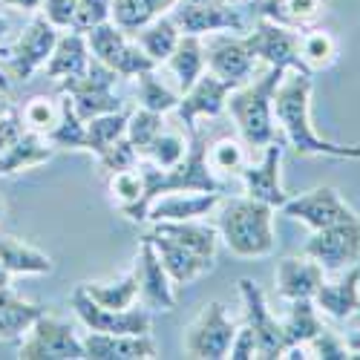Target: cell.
I'll use <instances>...</instances> for the list:
<instances>
[{"mask_svg":"<svg viewBox=\"0 0 360 360\" xmlns=\"http://www.w3.org/2000/svg\"><path fill=\"white\" fill-rule=\"evenodd\" d=\"M309 101H311V75L288 70L274 93V122H280L288 144L300 156H332V159L360 162V144H335L314 133L309 118Z\"/></svg>","mask_w":360,"mask_h":360,"instance_id":"obj_1","label":"cell"},{"mask_svg":"<svg viewBox=\"0 0 360 360\" xmlns=\"http://www.w3.org/2000/svg\"><path fill=\"white\" fill-rule=\"evenodd\" d=\"M139 170L144 176V193L133 207H124V217L141 222L147 219V207L153 199L165 193H182V191H207V193H222L225 185L214 176L211 165H207V139L205 133L193 130L188 139V153L182 162L173 167H156L150 162H139Z\"/></svg>","mask_w":360,"mask_h":360,"instance_id":"obj_2","label":"cell"},{"mask_svg":"<svg viewBox=\"0 0 360 360\" xmlns=\"http://www.w3.org/2000/svg\"><path fill=\"white\" fill-rule=\"evenodd\" d=\"M288 70L283 67H268L262 78H257L254 84H239L236 89H231L225 110L231 112V118L236 122V130L243 136L245 147L254 150H265L271 141H277V127H274V93L283 84Z\"/></svg>","mask_w":360,"mask_h":360,"instance_id":"obj_3","label":"cell"},{"mask_svg":"<svg viewBox=\"0 0 360 360\" xmlns=\"http://www.w3.org/2000/svg\"><path fill=\"white\" fill-rule=\"evenodd\" d=\"M217 231L225 239L228 251L243 257V259L268 257L277 248L274 207L265 205V202H257L251 196L225 202L219 217H217Z\"/></svg>","mask_w":360,"mask_h":360,"instance_id":"obj_4","label":"cell"},{"mask_svg":"<svg viewBox=\"0 0 360 360\" xmlns=\"http://www.w3.org/2000/svg\"><path fill=\"white\" fill-rule=\"evenodd\" d=\"M86 46H89V55H93L96 61L107 64L122 78H136V75H141L147 70L159 67L153 58L136 44V38L127 35L124 29H118L112 20L89 29L86 32Z\"/></svg>","mask_w":360,"mask_h":360,"instance_id":"obj_5","label":"cell"},{"mask_svg":"<svg viewBox=\"0 0 360 360\" xmlns=\"http://www.w3.org/2000/svg\"><path fill=\"white\" fill-rule=\"evenodd\" d=\"M118 78L122 75H118L115 70H110L107 64H101V61L93 58L84 75L61 78L58 84H61V93L72 98L75 112L84 118V122H89V118H96V115L124 110V101L112 93V86H115Z\"/></svg>","mask_w":360,"mask_h":360,"instance_id":"obj_6","label":"cell"},{"mask_svg":"<svg viewBox=\"0 0 360 360\" xmlns=\"http://www.w3.org/2000/svg\"><path fill=\"white\" fill-rule=\"evenodd\" d=\"M58 41V29L44 18H32L29 20V26L20 32V38L0 49V67L6 70L9 81H29L32 78L52 55V46Z\"/></svg>","mask_w":360,"mask_h":360,"instance_id":"obj_7","label":"cell"},{"mask_svg":"<svg viewBox=\"0 0 360 360\" xmlns=\"http://www.w3.org/2000/svg\"><path fill=\"white\" fill-rule=\"evenodd\" d=\"M20 360H81L84 340L75 335V328L46 311L26 328L23 343L18 349Z\"/></svg>","mask_w":360,"mask_h":360,"instance_id":"obj_8","label":"cell"},{"mask_svg":"<svg viewBox=\"0 0 360 360\" xmlns=\"http://www.w3.org/2000/svg\"><path fill=\"white\" fill-rule=\"evenodd\" d=\"M173 23L182 35H214V32H245V18L228 0H176L170 9Z\"/></svg>","mask_w":360,"mask_h":360,"instance_id":"obj_9","label":"cell"},{"mask_svg":"<svg viewBox=\"0 0 360 360\" xmlns=\"http://www.w3.org/2000/svg\"><path fill=\"white\" fill-rule=\"evenodd\" d=\"M236 335V326L222 303H207L185 332V354L193 360H225Z\"/></svg>","mask_w":360,"mask_h":360,"instance_id":"obj_10","label":"cell"},{"mask_svg":"<svg viewBox=\"0 0 360 360\" xmlns=\"http://www.w3.org/2000/svg\"><path fill=\"white\" fill-rule=\"evenodd\" d=\"M306 257L320 262V268L328 274H343L346 268L357 265L360 262V217L314 231V236L306 243Z\"/></svg>","mask_w":360,"mask_h":360,"instance_id":"obj_11","label":"cell"},{"mask_svg":"<svg viewBox=\"0 0 360 360\" xmlns=\"http://www.w3.org/2000/svg\"><path fill=\"white\" fill-rule=\"evenodd\" d=\"M248 49L254 52V58L265 61L268 67H283V70H294V72H309L303 58H300V32L291 26H283L277 20L259 18L257 26L248 35H243ZM311 75V72H309Z\"/></svg>","mask_w":360,"mask_h":360,"instance_id":"obj_12","label":"cell"},{"mask_svg":"<svg viewBox=\"0 0 360 360\" xmlns=\"http://www.w3.org/2000/svg\"><path fill=\"white\" fill-rule=\"evenodd\" d=\"M70 306L78 314V320L86 326V332H101V335H150V314L147 309H104L93 297L78 285L70 297Z\"/></svg>","mask_w":360,"mask_h":360,"instance_id":"obj_13","label":"cell"},{"mask_svg":"<svg viewBox=\"0 0 360 360\" xmlns=\"http://www.w3.org/2000/svg\"><path fill=\"white\" fill-rule=\"evenodd\" d=\"M236 285H239V297H243V306H245V326H251V332L257 338V357H265V360L283 357L285 352L283 323L268 309L262 288L251 277H243Z\"/></svg>","mask_w":360,"mask_h":360,"instance_id":"obj_14","label":"cell"},{"mask_svg":"<svg viewBox=\"0 0 360 360\" xmlns=\"http://www.w3.org/2000/svg\"><path fill=\"white\" fill-rule=\"evenodd\" d=\"M280 211L285 217H291V219H300L303 225H309L311 231L332 228L338 222L357 219V214L340 199V193L335 188H314L309 193L288 196V202L280 207Z\"/></svg>","mask_w":360,"mask_h":360,"instance_id":"obj_15","label":"cell"},{"mask_svg":"<svg viewBox=\"0 0 360 360\" xmlns=\"http://www.w3.org/2000/svg\"><path fill=\"white\" fill-rule=\"evenodd\" d=\"M133 274L139 280V297L147 309H153V311H173L176 309V291H173L176 285L167 277L153 243H150V236H141L139 254L133 262Z\"/></svg>","mask_w":360,"mask_h":360,"instance_id":"obj_16","label":"cell"},{"mask_svg":"<svg viewBox=\"0 0 360 360\" xmlns=\"http://www.w3.org/2000/svg\"><path fill=\"white\" fill-rule=\"evenodd\" d=\"M231 89H236L231 81H222L217 78L214 72H202L196 78V84L191 89H185L182 98H179L176 104V115H179V122L185 124L188 133L196 130V118L207 115V118H214L219 112H225V104H228V96H231Z\"/></svg>","mask_w":360,"mask_h":360,"instance_id":"obj_17","label":"cell"},{"mask_svg":"<svg viewBox=\"0 0 360 360\" xmlns=\"http://www.w3.org/2000/svg\"><path fill=\"white\" fill-rule=\"evenodd\" d=\"M205 64L217 78L231 81L233 86H239V84H245L254 75L257 58L248 49L245 38H236L233 32L231 35H217L214 32L211 44L205 46Z\"/></svg>","mask_w":360,"mask_h":360,"instance_id":"obj_18","label":"cell"},{"mask_svg":"<svg viewBox=\"0 0 360 360\" xmlns=\"http://www.w3.org/2000/svg\"><path fill=\"white\" fill-rule=\"evenodd\" d=\"M280 162H283V147L277 141H271L257 165H245L239 170V179H243V185H245V196L271 205L274 211H280L288 202V193L280 182Z\"/></svg>","mask_w":360,"mask_h":360,"instance_id":"obj_19","label":"cell"},{"mask_svg":"<svg viewBox=\"0 0 360 360\" xmlns=\"http://www.w3.org/2000/svg\"><path fill=\"white\" fill-rule=\"evenodd\" d=\"M84 340V357L86 360H150L159 349L150 335H101L89 332Z\"/></svg>","mask_w":360,"mask_h":360,"instance_id":"obj_20","label":"cell"},{"mask_svg":"<svg viewBox=\"0 0 360 360\" xmlns=\"http://www.w3.org/2000/svg\"><path fill=\"white\" fill-rule=\"evenodd\" d=\"M222 193H207V191H182V193H165L153 199L147 207L150 222H185V219H202L219 207Z\"/></svg>","mask_w":360,"mask_h":360,"instance_id":"obj_21","label":"cell"},{"mask_svg":"<svg viewBox=\"0 0 360 360\" xmlns=\"http://www.w3.org/2000/svg\"><path fill=\"white\" fill-rule=\"evenodd\" d=\"M147 236H150V243H153V248H156V254L165 265L167 277L173 280V285H188L196 277H202L205 271H211V265H214L211 257L193 254L185 245H179L176 239H170L165 233H156V231H150Z\"/></svg>","mask_w":360,"mask_h":360,"instance_id":"obj_22","label":"cell"},{"mask_svg":"<svg viewBox=\"0 0 360 360\" xmlns=\"http://www.w3.org/2000/svg\"><path fill=\"white\" fill-rule=\"evenodd\" d=\"M314 306L335 320H349L352 314H357V309H360V262L346 268L338 283L323 280L314 294Z\"/></svg>","mask_w":360,"mask_h":360,"instance_id":"obj_23","label":"cell"},{"mask_svg":"<svg viewBox=\"0 0 360 360\" xmlns=\"http://www.w3.org/2000/svg\"><path fill=\"white\" fill-rule=\"evenodd\" d=\"M320 283H323V268L311 257H285L277 262V291L288 303L300 297L314 300Z\"/></svg>","mask_w":360,"mask_h":360,"instance_id":"obj_24","label":"cell"},{"mask_svg":"<svg viewBox=\"0 0 360 360\" xmlns=\"http://www.w3.org/2000/svg\"><path fill=\"white\" fill-rule=\"evenodd\" d=\"M89 61H93V55H89V46H86V35H81V32L72 29V32H67V35H58L49 61L44 64L46 67V78L61 81V78L84 75Z\"/></svg>","mask_w":360,"mask_h":360,"instance_id":"obj_25","label":"cell"},{"mask_svg":"<svg viewBox=\"0 0 360 360\" xmlns=\"http://www.w3.org/2000/svg\"><path fill=\"white\" fill-rule=\"evenodd\" d=\"M55 153V147L49 144V139L44 133L35 130H23V136L0 156V176H9V173H20L29 167H38L46 165Z\"/></svg>","mask_w":360,"mask_h":360,"instance_id":"obj_26","label":"cell"},{"mask_svg":"<svg viewBox=\"0 0 360 360\" xmlns=\"http://www.w3.org/2000/svg\"><path fill=\"white\" fill-rule=\"evenodd\" d=\"M46 309L38 303H29L20 294H15L9 285L0 288V343L4 340H18L26 335V328L32 326Z\"/></svg>","mask_w":360,"mask_h":360,"instance_id":"obj_27","label":"cell"},{"mask_svg":"<svg viewBox=\"0 0 360 360\" xmlns=\"http://www.w3.org/2000/svg\"><path fill=\"white\" fill-rule=\"evenodd\" d=\"M0 268L9 274H49L52 271V259L32 248V245H26L20 243V239L15 236H0Z\"/></svg>","mask_w":360,"mask_h":360,"instance_id":"obj_28","label":"cell"},{"mask_svg":"<svg viewBox=\"0 0 360 360\" xmlns=\"http://www.w3.org/2000/svg\"><path fill=\"white\" fill-rule=\"evenodd\" d=\"M323 320H320V309L314 306L311 297H300L291 300L288 317L283 320V338H285V349L291 346H306L314 335L323 332Z\"/></svg>","mask_w":360,"mask_h":360,"instance_id":"obj_29","label":"cell"},{"mask_svg":"<svg viewBox=\"0 0 360 360\" xmlns=\"http://www.w3.org/2000/svg\"><path fill=\"white\" fill-rule=\"evenodd\" d=\"M167 67L176 75L179 93H185L196 84V78L205 72V46L196 35H182L176 44V49L167 58Z\"/></svg>","mask_w":360,"mask_h":360,"instance_id":"obj_30","label":"cell"},{"mask_svg":"<svg viewBox=\"0 0 360 360\" xmlns=\"http://www.w3.org/2000/svg\"><path fill=\"white\" fill-rule=\"evenodd\" d=\"M153 231L176 239L179 245H185L193 254L211 257V259L217 254V228L202 225L196 219H185V222H153Z\"/></svg>","mask_w":360,"mask_h":360,"instance_id":"obj_31","label":"cell"},{"mask_svg":"<svg viewBox=\"0 0 360 360\" xmlns=\"http://www.w3.org/2000/svg\"><path fill=\"white\" fill-rule=\"evenodd\" d=\"M254 9L257 18H268L283 26L300 29L320 15L323 0H254Z\"/></svg>","mask_w":360,"mask_h":360,"instance_id":"obj_32","label":"cell"},{"mask_svg":"<svg viewBox=\"0 0 360 360\" xmlns=\"http://www.w3.org/2000/svg\"><path fill=\"white\" fill-rule=\"evenodd\" d=\"M176 0H112V12L110 20L124 29L127 35L139 32L141 26H147L150 20H156L159 15L170 12Z\"/></svg>","mask_w":360,"mask_h":360,"instance_id":"obj_33","label":"cell"},{"mask_svg":"<svg viewBox=\"0 0 360 360\" xmlns=\"http://www.w3.org/2000/svg\"><path fill=\"white\" fill-rule=\"evenodd\" d=\"M133 38H136V44H139L150 58H153L156 64H162V61H167L170 52L176 49V44H179V38H182V32H179V26L173 23L170 15H159L156 20H150L147 26H141L139 32H133Z\"/></svg>","mask_w":360,"mask_h":360,"instance_id":"obj_34","label":"cell"},{"mask_svg":"<svg viewBox=\"0 0 360 360\" xmlns=\"http://www.w3.org/2000/svg\"><path fill=\"white\" fill-rule=\"evenodd\" d=\"M49 144L55 150H86V122L75 112L72 98L61 93V115L55 127L46 133Z\"/></svg>","mask_w":360,"mask_h":360,"instance_id":"obj_35","label":"cell"},{"mask_svg":"<svg viewBox=\"0 0 360 360\" xmlns=\"http://www.w3.org/2000/svg\"><path fill=\"white\" fill-rule=\"evenodd\" d=\"M84 291L93 297L98 306L122 311V309L136 306V300H139V280H136L133 271H127L124 277L110 280V283H84Z\"/></svg>","mask_w":360,"mask_h":360,"instance_id":"obj_36","label":"cell"},{"mask_svg":"<svg viewBox=\"0 0 360 360\" xmlns=\"http://www.w3.org/2000/svg\"><path fill=\"white\" fill-rule=\"evenodd\" d=\"M127 118L130 112L118 110V112H104V115H96L86 122V150L89 153L101 156L110 144H115L127 133Z\"/></svg>","mask_w":360,"mask_h":360,"instance_id":"obj_37","label":"cell"},{"mask_svg":"<svg viewBox=\"0 0 360 360\" xmlns=\"http://www.w3.org/2000/svg\"><path fill=\"white\" fill-rule=\"evenodd\" d=\"M300 58H303L306 70L314 75L338 61V41L326 32V29H311V32H300Z\"/></svg>","mask_w":360,"mask_h":360,"instance_id":"obj_38","label":"cell"},{"mask_svg":"<svg viewBox=\"0 0 360 360\" xmlns=\"http://www.w3.org/2000/svg\"><path fill=\"white\" fill-rule=\"evenodd\" d=\"M139 84H136V96H139V107L144 110H153V112H170L176 110L179 98H182V93H176V89L165 86L162 78L156 75V70H147L141 75H136Z\"/></svg>","mask_w":360,"mask_h":360,"instance_id":"obj_39","label":"cell"},{"mask_svg":"<svg viewBox=\"0 0 360 360\" xmlns=\"http://www.w3.org/2000/svg\"><path fill=\"white\" fill-rule=\"evenodd\" d=\"M188 153V141L182 133L176 130H162L153 136V141H150L144 150H141V159L156 165V167H173L176 162H182Z\"/></svg>","mask_w":360,"mask_h":360,"instance_id":"obj_40","label":"cell"},{"mask_svg":"<svg viewBox=\"0 0 360 360\" xmlns=\"http://www.w3.org/2000/svg\"><path fill=\"white\" fill-rule=\"evenodd\" d=\"M207 165H211L214 173H225V176L236 173L239 176V170L248 165L245 147L239 141H233V139H219V141H214L211 147H207Z\"/></svg>","mask_w":360,"mask_h":360,"instance_id":"obj_41","label":"cell"},{"mask_svg":"<svg viewBox=\"0 0 360 360\" xmlns=\"http://www.w3.org/2000/svg\"><path fill=\"white\" fill-rule=\"evenodd\" d=\"M20 115H23L26 130H35V133H44V136H46V133L55 127L58 115H61V98L52 101V98H46V96H35V98H29V101L23 104Z\"/></svg>","mask_w":360,"mask_h":360,"instance_id":"obj_42","label":"cell"},{"mask_svg":"<svg viewBox=\"0 0 360 360\" xmlns=\"http://www.w3.org/2000/svg\"><path fill=\"white\" fill-rule=\"evenodd\" d=\"M165 130V122H162V112H153V110H144V107H139L136 112H130V118H127V139L133 141V147L139 150V156H141V150L153 141V136L156 133H162Z\"/></svg>","mask_w":360,"mask_h":360,"instance_id":"obj_43","label":"cell"},{"mask_svg":"<svg viewBox=\"0 0 360 360\" xmlns=\"http://www.w3.org/2000/svg\"><path fill=\"white\" fill-rule=\"evenodd\" d=\"M110 193L112 199L118 202V207H133L141 193H144V176L139 167H130V170H115L110 173Z\"/></svg>","mask_w":360,"mask_h":360,"instance_id":"obj_44","label":"cell"},{"mask_svg":"<svg viewBox=\"0 0 360 360\" xmlns=\"http://www.w3.org/2000/svg\"><path fill=\"white\" fill-rule=\"evenodd\" d=\"M139 150L133 147V141L127 139V136H122L115 144H110L104 153L98 156V167H101V173H115V170H130V167H136L139 165Z\"/></svg>","mask_w":360,"mask_h":360,"instance_id":"obj_45","label":"cell"},{"mask_svg":"<svg viewBox=\"0 0 360 360\" xmlns=\"http://www.w3.org/2000/svg\"><path fill=\"white\" fill-rule=\"evenodd\" d=\"M306 349H309V357H317V360H349L352 357L346 340L335 335L332 328H323L320 335H314L306 343Z\"/></svg>","mask_w":360,"mask_h":360,"instance_id":"obj_46","label":"cell"},{"mask_svg":"<svg viewBox=\"0 0 360 360\" xmlns=\"http://www.w3.org/2000/svg\"><path fill=\"white\" fill-rule=\"evenodd\" d=\"M110 12H112V0H78L72 29H75V32H81V35H86L93 26L107 23Z\"/></svg>","mask_w":360,"mask_h":360,"instance_id":"obj_47","label":"cell"},{"mask_svg":"<svg viewBox=\"0 0 360 360\" xmlns=\"http://www.w3.org/2000/svg\"><path fill=\"white\" fill-rule=\"evenodd\" d=\"M75 9H78V0H44V4H41L44 18L55 29H72Z\"/></svg>","mask_w":360,"mask_h":360,"instance_id":"obj_48","label":"cell"},{"mask_svg":"<svg viewBox=\"0 0 360 360\" xmlns=\"http://www.w3.org/2000/svg\"><path fill=\"white\" fill-rule=\"evenodd\" d=\"M23 130H26V124H23L20 110L9 107V112H6V115H0V156H4L6 150H9V147L23 136Z\"/></svg>","mask_w":360,"mask_h":360,"instance_id":"obj_49","label":"cell"},{"mask_svg":"<svg viewBox=\"0 0 360 360\" xmlns=\"http://www.w3.org/2000/svg\"><path fill=\"white\" fill-rule=\"evenodd\" d=\"M228 357H233V360H251V357H257V338H254V332H251V326L236 328Z\"/></svg>","mask_w":360,"mask_h":360,"instance_id":"obj_50","label":"cell"},{"mask_svg":"<svg viewBox=\"0 0 360 360\" xmlns=\"http://www.w3.org/2000/svg\"><path fill=\"white\" fill-rule=\"evenodd\" d=\"M0 4L9 9H18V12H38L44 0H0Z\"/></svg>","mask_w":360,"mask_h":360,"instance_id":"obj_51","label":"cell"},{"mask_svg":"<svg viewBox=\"0 0 360 360\" xmlns=\"http://www.w3.org/2000/svg\"><path fill=\"white\" fill-rule=\"evenodd\" d=\"M343 340H346V346H349L352 357H360V328H352V332H346V335H343Z\"/></svg>","mask_w":360,"mask_h":360,"instance_id":"obj_52","label":"cell"},{"mask_svg":"<svg viewBox=\"0 0 360 360\" xmlns=\"http://www.w3.org/2000/svg\"><path fill=\"white\" fill-rule=\"evenodd\" d=\"M0 89H4V93H9V89H12V81H9V75H6L4 67H0Z\"/></svg>","mask_w":360,"mask_h":360,"instance_id":"obj_53","label":"cell"},{"mask_svg":"<svg viewBox=\"0 0 360 360\" xmlns=\"http://www.w3.org/2000/svg\"><path fill=\"white\" fill-rule=\"evenodd\" d=\"M6 96H9V93H4V89H0V115H6V112H9V107H12Z\"/></svg>","mask_w":360,"mask_h":360,"instance_id":"obj_54","label":"cell"},{"mask_svg":"<svg viewBox=\"0 0 360 360\" xmlns=\"http://www.w3.org/2000/svg\"><path fill=\"white\" fill-rule=\"evenodd\" d=\"M4 285H9V271H4V268H0V288Z\"/></svg>","mask_w":360,"mask_h":360,"instance_id":"obj_55","label":"cell"},{"mask_svg":"<svg viewBox=\"0 0 360 360\" xmlns=\"http://www.w3.org/2000/svg\"><path fill=\"white\" fill-rule=\"evenodd\" d=\"M6 29H9V23H6L4 18H0V38H4V35H6Z\"/></svg>","mask_w":360,"mask_h":360,"instance_id":"obj_56","label":"cell"},{"mask_svg":"<svg viewBox=\"0 0 360 360\" xmlns=\"http://www.w3.org/2000/svg\"><path fill=\"white\" fill-rule=\"evenodd\" d=\"M228 4H243V0H228Z\"/></svg>","mask_w":360,"mask_h":360,"instance_id":"obj_57","label":"cell"},{"mask_svg":"<svg viewBox=\"0 0 360 360\" xmlns=\"http://www.w3.org/2000/svg\"><path fill=\"white\" fill-rule=\"evenodd\" d=\"M0 214H4V202H0Z\"/></svg>","mask_w":360,"mask_h":360,"instance_id":"obj_58","label":"cell"}]
</instances>
